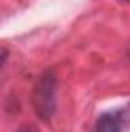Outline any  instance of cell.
<instances>
[{
	"mask_svg": "<svg viewBox=\"0 0 130 132\" xmlns=\"http://www.w3.org/2000/svg\"><path fill=\"white\" fill-rule=\"evenodd\" d=\"M123 2H130V0H123Z\"/></svg>",
	"mask_w": 130,
	"mask_h": 132,
	"instance_id": "5",
	"label": "cell"
},
{
	"mask_svg": "<svg viewBox=\"0 0 130 132\" xmlns=\"http://www.w3.org/2000/svg\"><path fill=\"white\" fill-rule=\"evenodd\" d=\"M17 132H38L34 126H23V128H20Z\"/></svg>",
	"mask_w": 130,
	"mask_h": 132,
	"instance_id": "4",
	"label": "cell"
},
{
	"mask_svg": "<svg viewBox=\"0 0 130 132\" xmlns=\"http://www.w3.org/2000/svg\"><path fill=\"white\" fill-rule=\"evenodd\" d=\"M55 89H57V78L51 71L44 72L35 83L32 94L34 108L40 115V118L43 120H49L55 111V94H57Z\"/></svg>",
	"mask_w": 130,
	"mask_h": 132,
	"instance_id": "1",
	"label": "cell"
},
{
	"mask_svg": "<svg viewBox=\"0 0 130 132\" xmlns=\"http://www.w3.org/2000/svg\"><path fill=\"white\" fill-rule=\"evenodd\" d=\"M119 118H121L123 125H129V126H130V104L127 106V108H124V109H123V112H121Z\"/></svg>",
	"mask_w": 130,
	"mask_h": 132,
	"instance_id": "3",
	"label": "cell"
},
{
	"mask_svg": "<svg viewBox=\"0 0 130 132\" xmlns=\"http://www.w3.org/2000/svg\"><path fill=\"white\" fill-rule=\"evenodd\" d=\"M97 132H123V121L115 114H103L97 121Z\"/></svg>",
	"mask_w": 130,
	"mask_h": 132,
	"instance_id": "2",
	"label": "cell"
}]
</instances>
